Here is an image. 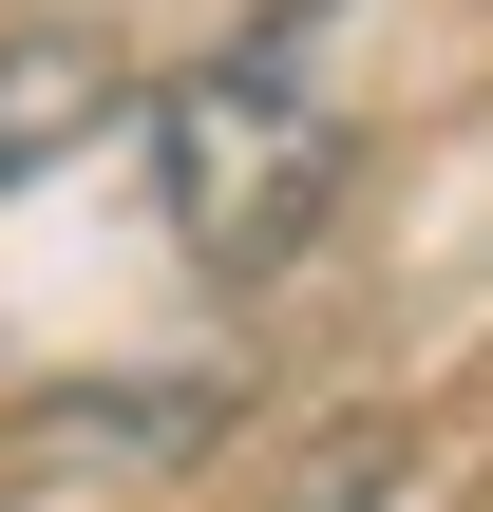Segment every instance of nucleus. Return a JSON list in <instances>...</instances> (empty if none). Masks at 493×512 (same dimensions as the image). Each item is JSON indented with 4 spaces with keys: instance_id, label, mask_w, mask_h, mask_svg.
<instances>
[{
    "instance_id": "3",
    "label": "nucleus",
    "mask_w": 493,
    "mask_h": 512,
    "mask_svg": "<svg viewBox=\"0 0 493 512\" xmlns=\"http://www.w3.org/2000/svg\"><path fill=\"white\" fill-rule=\"evenodd\" d=\"M95 133H114V38H76V19L0 38V209H19L57 152H95Z\"/></svg>"
},
{
    "instance_id": "1",
    "label": "nucleus",
    "mask_w": 493,
    "mask_h": 512,
    "mask_svg": "<svg viewBox=\"0 0 493 512\" xmlns=\"http://www.w3.org/2000/svg\"><path fill=\"white\" fill-rule=\"evenodd\" d=\"M152 209H171V247H190L209 285H266V266L342 209V95H323V57H304V0L247 19V38H209V57L152 95Z\"/></svg>"
},
{
    "instance_id": "2",
    "label": "nucleus",
    "mask_w": 493,
    "mask_h": 512,
    "mask_svg": "<svg viewBox=\"0 0 493 512\" xmlns=\"http://www.w3.org/2000/svg\"><path fill=\"white\" fill-rule=\"evenodd\" d=\"M228 437V380H76L0 418V494H95V475H171Z\"/></svg>"
},
{
    "instance_id": "4",
    "label": "nucleus",
    "mask_w": 493,
    "mask_h": 512,
    "mask_svg": "<svg viewBox=\"0 0 493 512\" xmlns=\"http://www.w3.org/2000/svg\"><path fill=\"white\" fill-rule=\"evenodd\" d=\"M380 494H399V418H342V437H304V475L266 512H380Z\"/></svg>"
}]
</instances>
